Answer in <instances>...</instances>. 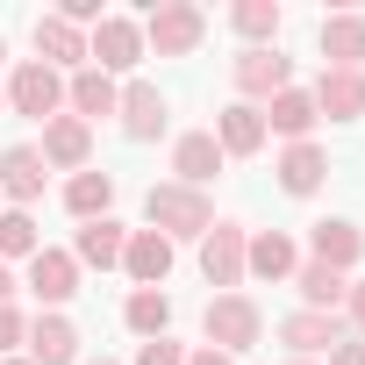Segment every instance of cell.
Returning a JSON list of instances; mask_svg holds the SVG:
<instances>
[{
  "mask_svg": "<svg viewBox=\"0 0 365 365\" xmlns=\"http://www.w3.org/2000/svg\"><path fill=\"white\" fill-rule=\"evenodd\" d=\"M143 215H150V230L165 237V244H179V237H208L215 230V201L208 194H194V187H179V179H158V187L143 194Z\"/></svg>",
  "mask_w": 365,
  "mask_h": 365,
  "instance_id": "obj_1",
  "label": "cell"
},
{
  "mask_svg": "<svg viewBox=\"0 0 365 365\" xmlns=\"http://www.w3.org/2000/svg\"><path fill=\"white\" fill-rule=\"evenodd\" d=\"M201 36H208V15L194 0H158L143 15V51H158V58H194Z\"/></svg>",
  "mask_w": 365,
  "mask_h": 365,
  "instance_id": "obj_2",
  "label": "cell"
},
{
  "mask_svg": "<svg viewBox=\"0 0 365 365\" xmlns=\"http://www.w3.org/2000/svg\"><path fill=\"white\" fill-rule=\"evenodd\" d=\"M150 51H143V22H129V15H101L93 29H86V65L93 72H136Z\"/></svg>",
  "mask_w": 365,
  "mask_h": 365,
  "instance_id": "obj_3",
  "label": "cell"
},
{
  "mask_svg": "<svg viewBox=\"0 0 365 365\" xmlns=\"http://www.w3.org/2000/svg\"><path fill=\"white\" fill-rule=\"evenodd\" d=\"M201 329H208V344H215V351H230V358H237V351H251V344L265 336V308H258L251 294H215V301H208V315H201Z\"/></svg>",
  "mask_w": 365,
  "mask_h": 365,
  "instance_id": "obj_4",
  "label": "cell"
},
{
  "mask_svg": "<svg viewBox=\"0 0 365 365\" xmlns=\"http://www.w3.org/2000/svg\"><path fill=\"white\" fill-rule=\"evenodd\" d=\"M8 108L15 115H29V122H51V115H65V72H51V65H15L8 72Z\"/></svg>",
  "mask_w": 365,
  "mask_h": 365,
  "instance_id": "obj_5",
  "label": "cell"
},
{
  "mask_svg": "<svg viewBox=\"0 0 365 365\" xmlns=\"http://www.w3.org/2000/svg\"><path fill=\"white\" fill-rule=\"evenodd\" d=\"M230 79H237V101H272V93H287L294 86V58H279V51H237L230 58Z\"/></svg>",
  "mask_w": 365,
  "mask_h": 365,
  "instance_id": "obj_6",
  "label": "cell"
},
{
  "mask_svg": "<svg viewBox=\"0 0 365 365\" xmlns=\"http://www.w3.org/2000/svg\"><path fill=\"white\" fill-rule=\"evenodd\" d=\"M244 244H251L244 222H215V230L201 237V272H208V287H222V294L244 287Z\"/></svg>",
  "mask_w": 365,
  "mask_h": 365,
  "instance_id": "obj_7",
  "label": "cell"
},
{
  "mask_svg": "<svg viewBox=\"0 0 365 365\" xmlns=\"http://www.w3.org/2000/svg\"><path fill=\"white\" fill-rule=\"evenodd\" d=\"M115 115H122V136H129V143H158L165 122H172V108H165V93H158L150 79H129L122 101H115Z\"/></svg>",
  "mask_w": 365,
  "mask_h": 365,
  "instance_id": "obj_8",
  "label": "cell"
},
{
  "mask_svg": "<svg viewBox=\"0 0 365 365\" xmlns=\"http://www.w3.org/2000/svg\"><path fill=\"white\" fill-rule=\"evenodd\" d=\"M36 150H43V165H51V172H86V165H93V129H86L79 115H51Z\"/></svg>",
  "mask_w": 365,
  "mask_h": 365,
  "instance_id": "obj_9",
  "label": "cell"
},
{
  "mask_svg": "<svg viewBox=\"0 0 365 365\" xmlns=\"http://www.w3.org/2000/svg\"><path fill=\"white\" fill-rule=\"evenodd\" d=\"M315 43H322V72H365V15H322V29H315Z\"/></svg>",
  "mask_w": 365,
  "mask_h": 365,
  "instance_id": "obj_10",
  "label": "cell"
},
{
  "mask_svg": "<svg viewBox=\"0 0 365 365\" xmlns=\"http://www.w3.org/2000/svg\"><path fill=\"white\" fill-rule=\"evenodd\" d=\"M272 172H279V194H294V201H315V194H322V179H329V150H322L315 136H308V143H287Z\"/></svg>",
  "mask_w": 365,
  "mask_h": 365,
  "instance_id": "obj_11",
  "label": "cell"
},
{
  "mask_svg": "<svg viewBox=\"0 0 365 365\" xmlns=\"http://www.w3.org/2000/svg\"><path fill=\"white\" fill-rule=\"evenodd\" d=\"M43 179H51V165H43L36 143H8V150H0V201L29 208V201L43 194Z\"/></svg>",
  "mask_w": 365,
  "mask_h": 365,
  "instance_id": "obj_12",
  "label": "cell"
},
{
  "mask_svg": "<svg viewBox=\"0 0 365 365\" xmlns=\"http://www.w3.org/2000/svg\"><path fill=\"white\" fill-rule=\"evenodd\" d=\"M172 172H179V187H194V194H208V179H222V143H215V129H187L172 143Z\"/></svg>",
  "mask_w": 365,
  "mask_h": 365,
  "instance_id": "obj_13",
  "label": "cell"
},
{
  "mask_svg": "<svg viewBox=\"0 0 365 365\" xmlns=\"http://www.w3.org/2000/svg\"><path fill=\"white\" fill-rule=\"evenodd\" d=\"M36 65L51 72H86V29H72L65 15H36Z\"/></svg>",
  "mask_w": 365,
  "mask_h": 365,
  "instance_id": "obj_14",
  "label": "cell"
},
{
  "mask_svg": "<svg viewBox=\"0 0 365 365\" xmlns=\"http://www.w3.org/2000/svg\"><path fill=\"white\" fill-rule=\"evenodd\" d=\"M308 258L351 279V265L365 258V230H358V222H344V215H329V222H315V230H308Z\"/></svg>",
  "mask_w": 365,
  "mask_h": 365,
  "instance_id": "obj_15",
  "label": "cell"
},
{
  "mask_svg": "<svg viewBox=\"0 0 365 365\" xmlns=\"http://www.w3.org/2000/svg\"><path fill=\"white\" fill-rule=\"evenodd\" d=\"M351 329H344V315H315V308H294L287 322H279V344L294 351V358H322V351H336Z\"/></svg>",
  "mask_w": 365,
  "mask_h": 365,
  "instance_id": "obj_16",
  "label": "cell"
},
{
  "mask_svg": "<svg viewBox=\"0 0 365 365\" xmlns=\"http://www.w3.org/2000/svg\"><path fill=\"white\" fill-rule=\"evenodd\" d=\"M29 294H36L43 308H65V301L79 294V258H72V251H51V244H43V251L29 258Z\"/></svg>",
  "mask_w": 365,
  "mask_h": 365,
  "instance_id": "obj_17",
  "label": "cell"
},
{
  "mask_svg": "<svg viewBox=\"0 0 365 365\" xmlns=\"http://www.w3.org/2000/svg\"><path fill=\"white\" fill-rule=\"evenodd\" d=\"M215 143H222V158H258V150H265V108L230 101V108L215 115Z\"/></svg>",
  "mask_w": 365,
  "mask_h": 365,
  "instance_id": "obj_18",
  "label": "cell"
},
{
  "mask_svg": "<svg viewBox=\"0 0 365 365\" xmlns=\"http://www.w3.org/2000/svg\"><path fill=\"white\" fill-rule=\"evenodd\" d=\"M315 101H308V86H287V93H272L265 101V136H287V143H308L315 136Z\"/></svg>",
  "mask_w": 365,
  "mask_h": 365,
  "instance_id": "obj_19",
  "label": "cell"
},
{
  "mask_svg": "<svg viewBox=\"0 0 365 365\" xmlns=\"http://www.w3.org/2000/svg\"><path fill=\"white\" fill-rule=\"evenodd\" d=\"M308 101H315V115H329V122H358V115H365V72H322V79L308 86Z\"/></svg>",
  "mask_w": 365,
  "mask_h": 365,
  "instance_id": "obj_20",
  "label": "cell"
},
{
  "mask_svg": "<svg viewBox=\"0 0 365 365\" xmlns=\"http://www.w3.org/2000/svg\"><path fill=\"white\" fill-rule=\"evenodd\" d=\"M115 101H122V86H115V79H108V72H93V65H86V72H72V79H65V108H72V115H79V122H86V129H93V122H101V115H115Z\"/></svg>",
  "mask_w": 365,
  "mask_h": 365,
  "instance_id": "obj_21",
  "label": "cell"
},
{
  "mask_svg": "<svg viewBox=\"0 0 365 365\" xmlns=\"http://www.w3.org/2000/svg\"><path fill=\"white\" fill-rule=\"evenodd\" d=\"M122 272H129L136 287H165V279H172V244H165L158 230H129V251H122Z\"/></svg>",
  "mask_w": 365,
  "mask_h": 365,
  "instance_id": "obj_22",
  "label": "cell"
},
{
  "mask_svg": "<svg viewBox=\"0 0 365 365\" xmlns=\"http://www.w3.org/2000/svg\"><path fill=\"white\" fill-rule=\"evenodd\" d=\"M294 294H301V308H315V315H344L351 279L329 272V265H315V258H301V265H294Z\"/></svg>",
  "mask_w": 365,
  "mask_h": 365,
  "instance_id": "obj_23",
  "label": "cell"
},
{
  "mask_svg": "<svg viewBox=\"0 0 365 365\" xmlns=\"http://www.w3.org/2000/svg\"><path fill=\"white\" fill-rule=\"evenodd\" d=\"M29 365H79V329L58 308L29 322Z\"/></svg>",
  "mask_w": 365,
  "mask_h": 365,
  "instance_id": "obj_24",
  "label": "cell"
},
{
  "mask_svg": "<svg viewBox=\"0 0 365 365\" xmlns=\"http://www.w3.org/2000/svg\"><path fill=\"white\" fill-rule=\"evenodd\" d=\"M122 251H129V230H122L115 215L86 222V230H79V244H72V258H79V265H93V272H115V265H122Z\"/></svg>",
  "mask_w": 365,
  "mask_h": 365,
  "instance_id": "obj_25",
  "label": "cell"
},
{
  "mask_svg": "<svg viewBox=\"0 0 365 365\" xmlns=\"http://www.w3.org/2000/svg\"><path fill=\"white\" fill-rule=\"evenodd\" d=\"M294 265H301V251L287 230H258L244 244V272H258V279H294Z\"/></svg>",
  "mask_w": 365,
  "mask_h": 365,
  "instance_id": "obj_26",
  "label": "cell"
},
{
  "mask_svg": "<svg viewBox=\"0 0 365 365\" xmlns=\"http://www.w3.org/2000/svg\"><path fill=\"white\" fill-rule=\"evenodd\" d=\"M65 208H72L79 222H101V215L115 208V172H93V165L72 172V179H65Z\"/></svg>",
  "mask_w": 365,
  "mask_h": 365,
  "instance_id": "obj_27",
  "label": "cell"
},
{
  "mask_svg": "<svg viewBox=\"0 0 365 365\" xmlns=\"http://www.w3.org/2000/svg\"><path fill=\"white\" fill-rule=\"evenodd\" d=\"M122 322H129L143 344L165 336V329H172V294H165V287H136V294L122 301Z\"/></svg>",
  "mask_w": 365,
  "mask_h": 365,
  "instance_id": "obj_28",
  "label": "cell"
},
{
  "mask_svg": "<svg viewBox=\"0 0 365 365\" xmlns=\"http://www.w3.org/2000/svg\"><path fill=\"white\" fill-rule=\"evenodd\" d=\"M279 0H237V8H230V29L237 36H251V51H272V36H279Z\"/></svg>",
  "mask_w": 365,
  "mask_h": 365,
  "instance_id": "obj_29",
  "label": "cell"
},
{
  "mask_svg": "<svg viewBox=\"0 0 365 365\" xmlns=\"http://www.w3.org/2000/svg\"><path fill=\"white\" fill-rule=\"evenodd\" d=\"M43 237H36V215L29 208H0V265L8 258H36Z\"/></svg>",
  "mask_w": 365,
  "mask_h": 365,
  "instance_id": "obj_30",
  "label": "cell"
},
{
  "mask_svg": "<svg viewBox=\"0 0 365 365\" xmlns=\"http://www.w3.org/2000/svg\"><path fill=\"white\" fill-rule=\"evenodd\" d=\"M136 365H187V351L172 336H150V344H136Z\"/></svg>",
  "mask_w": 365,
  "mask_h": 365,
  "instance_id": "obj_31",
  "label": "cell"
},
{
  "mask_svg": "<svg viewBox=\"0 0 365 365\" xmlns=\"http://www.w3.org/2000/svg\"><path fill=\"white\" fill-rule=\"evenodd\" d=\"M15 344H29V315L8 301V308H0V351H15Z\"/></svg>",
  "mask_w": 365,
  "mask_h": 365,
  "instance_id": "obj_32",
  "label": "cell"
},
{
  "mask_svg": "<svg viewBox=\"0 0 365 365\" xmlns=\"http://www.w3.org/2000/svg\"><path fill=\"white\" fill-rule=\"evenodd\" d=\"M344 329L365 336V279H351V294H344Z\"/></svg>",
  "mask_w": 365,
  "mask_h": 365,
  "instance_id": "obj_33",
  "label": "cell"
},
{
  "mask_svg": "<svg viewBox=\"0 0 365 365\" xmlns=\"http://www.w3.org/2000/svg\"><path fill=\"white\" fill-rule=\"evenodd\" d=\"M329 365H365V336H344V344L329 351Z\"/></svg>",
  "mask_w": 365,
  "mask_h": 365,
  "instance_id": "obj_34",
  "label": "cell"
},
{
  "mask_svg": "<svg viewBox=\"0 0 365 365\" xmlns=\"http://www.w3.org/2000/svg\"><path fill=\"white\" fill-rule=\"evenodd\" d=\"M187 365H237L230 351H215V344H201V351H187Z\"/></svg>",
  "mask_w": 365,
  "mask_h": 365,
  "instance_id": "obj_35",
  "label": "cell"
},
{
  "mask_svg": "<svg viewBox=\"0 0 365 365\" xmlns=\"http://www.w3.org/2000/svg\"><path fill=\"white\" fill-rule=\"evenodd\" d=\"M8 301H15V272H8V265H0V308H8Z\"/></svg>",
  "mask_w": 365,
  "mask_h": 365,
  "instance_id": "obj_36",
  "label": "cell"
},
{
  "mask_svg": "<svg viewBox=\"0 0 365 365\" xmlns=\"http://www.w3.org/2000/svg\"><path fill=\"white\" fill-rule=\"evenodd\" d=\"M86 365H122V358H86Z\"/></svg>",
  "mask_w": 365,
  "mask_h": 365,
  "instance_id": "obj_37",
  "label": "cell"
},
{
  "mask_svg": "<svg viewBox=\"0 0 365 365\" xmlns=\"http://www.w3.org/2000/svg\"><path fill=\"white\" fill-rule=\"evenodd\" d=\"M0 108H8V79H0Z\"/></svg>",
  "mask_w": 365,
  "mask_h": 365,
  "instance_id": "obj_38",
  "label": "cell"
},
{
  "mask_svg": "<svg viewBox=\"0 0 365 365\" xmlns=\"http://www.w3.org/2000/svg\"><path fill=\"white\" fill-rule=\"evenodd\" d=\"M0 365H29V358H0Z\"/></svg>",
  "mask_w": 365,
  "mask_h": 365,
  "instance_id": "obj_39",
  "label": "cell"
},
{
  "mask_svg": "<svg viewBox=\"0 0 365 365\" xmlns=\"http://www.w3.org/2000/svg\"><path fill=\"white\" fill-rule=\"evenodd\" d=\"M294 365H315V358H294Z\"/></svg>",
  "mask_w": 365,
  "mask_h": 365,
  "instance_id": "obj_40",
  "label": "cell"
},
{
  "mask_svg": "<svg viewBox=\"0 0 365 365\" xmlns=\"http://www.w3.org/2000/svg\"><path fill=\"white\" fill-rule=\"evenodd\" d=\"M0 58H8V51H0Z\"/></svg>",
  "mask_w": 365,
  "mask_h": 365,
  "instance_id": "obj_41",
  "label": "cell"
}]
</instances>
